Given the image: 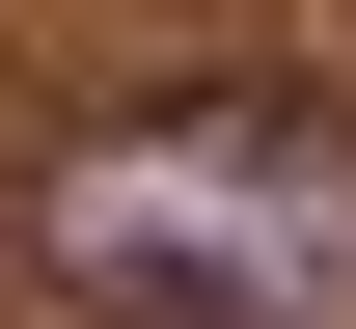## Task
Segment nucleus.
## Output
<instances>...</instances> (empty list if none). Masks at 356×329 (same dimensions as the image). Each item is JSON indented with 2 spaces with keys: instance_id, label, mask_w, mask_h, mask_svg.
I'll use <instances>...</instances> for the list:
<instances>
[{
  "instance_id": "nucleus-1",
  "label": "nucleus",
  "mask_w": 356,
  "mask_h": 329,
  "mask_svg": "<svg viewBox=\"0 0 356 329\" xmlns=\"http://www.w3.org/2000/svg\"><path fill=\"white\" fill-rule=\"evenodd\" d=\"M28 275L110 329H356V138L329 110H110L28 165Z\"/></svg>"
}]
</instances>
